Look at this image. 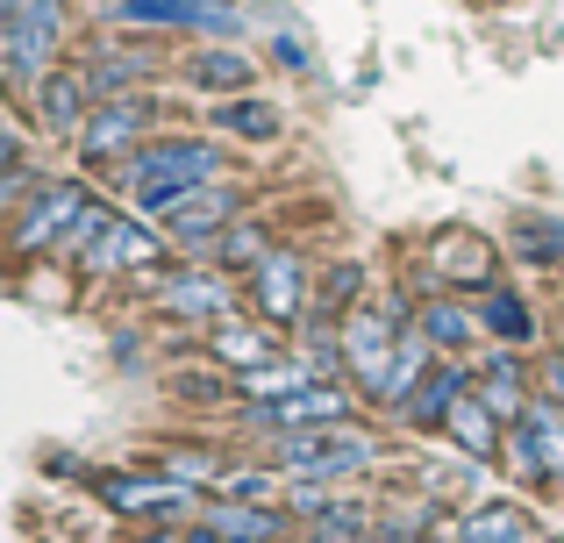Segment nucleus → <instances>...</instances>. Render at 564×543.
I'll list each match as a JSON object with an SVG mask.
<instances>
[{"label":"nucleus","mask_w":564,"mask_h":543,"mask_svg":"<svg viewBox=\"0 0 564 543\" xmlns=\"http://www.w3.org/2000/svg\"><path fill=\"white\" fill-rule=\"evenodd\" d=\"M172 265V237L158 222H143V215H129V208H115L108 215V229H100V243L86 251V279H129V272H165Z\"/></svg>","instance_id":"9"},{"label":"nucleus","mask_w":564,"mask_h":543,"mask_svg":"<svg viewBox=\"0 0 564 543\" xmlns=\"http://www.w3.org/2000/svg\"><path fill=\"white\" fill-rule=\"evenodd\" d=\"M158 137V100L151 94H122V100H100L94 122H86V137L72 143V158L94 172H115L122 158H137L143 143Z\"/></svg>","instance_id":"7"},{"label":"nucleus","mask_w":564,"mask_h":543,"mask_svg":"<svg viewBox=\"0 0 564 543\" xmlns=\"http://www.w3.org/2000/svg\"><path fill=\"white\" fill-rule=\"evenodd\" d=\"M508 251L522 258V265H564V215H543V208H522L508 229Z\"/></svg>","instance_id":"27"},{"label":"nucleus","mask_w":564,"mask_h":543,"mask_svg":"<svg viewBox=\"0 0 564 543\" xmlns=\"http://www.w3.org/2000/svg\"><path fill=\"white\" fill-rule=\"evenodd\" d=\"M0 22L8 29H36V36H72V0H0Z\"/></svg>","instance_id":"31"},{"label":"nucleus","mask_w":564,"mask_h":543,"mask_svg":"<svg viewBox=\"0 0 564 543\" xmlns=\"http://www.w3.org/2000/svg\"><path fill=\"white\" fill-rule=\"evenodd\" d=\"M414 315H422V301H408V293H365L358 315L344 322V379L365 401H386V372H393V350L414 329Z\"/></svg>","instance_id":"1"},{"label":"nucleus","mask_w":564,"mask_h":543,"mask_svg":"<svg viewBox=\"0 0 564 543\" xmlns=\"http://www.w3.org/2000/svg\"><path fill=\"white\" fill-rule=\"evenodd\" d=\"M422 265L443 293H486L500 286V251L479 237V229H436L422 243Z\"/></svg>","instance_id":"13"},{"label":"nucleus","mask_w":564,"mask_h":543,"mask_svg":"<svg viewBox=\"0 0 564 543\" xmlns=\"http://www.w3.org/2000/svg\"><path fill=\"white\" fill-rule=\"evenodd\" d=\"M429 536H443V543H536V522L514 501H479L465 515H436Z\"/></svg>","instance_id":"17"},{"label":"nucleus","mask_w":564,"mask_h":543,"mask_svg":"<svg viewBox=\"0 0 564 543\" xmlns=\"http://www.w3.org/2000/svg\"><path fill=\"white\" fill-rule=\"evenodd\" d=\"M414 322H422V336L443 350V358H471V344L486 336V329H479V307H471L465 293H429Z\"/></svg>","instance_id":"19"},{"label":"nucleus","mask_w":564,"mask_h":543,"mask_svg":"<svg viewBox=\"0 0 564 543\" xmlns=\"http://www.w3.org/2000/svg\"><path fill=\"white\" fill-rule=\"evenodd\" d=\"M200 522H215L221 543H279L286 536V508H258V501H207Z\"/></svg>","instance_id":"25"},{"label":"nucleus","mask_w":564,"mask_h":543,"mask_svg":"<svg viewBox=\"0 0 564 543\" xmlns=\"http://www.w3.org/2000/svg\"><path fill=\"white\" fill-rule=\"evenodd\" d=\"M158 465H165L172 479H186V487H200V493H215V479L229 473V465H221L215 450H200V444H165V450H158Z\"/></svg>","instance_id":"32"},{"label":"nucleus","mask_w":564,"mask_h":543,"mask_svg":"<svg viewBox=\"0 0 564 543\" xmlns=\"http://www.w3.org/2000/svg\"><path fill=\"white\" fill-rule=\"evenodd\" d=\"M108 29H186L207 43H236L243 14L229 0H108Z\"/></svg>","instance_id":"12"},{"label":"nucleus","mask_w":564,"mask_h":543,"mask_svg":"<svg viewBox=\"0 0 564 543\" xmlns=\"http://www.w3.org/2000/svg\"><path fill=\"white\" fill-rule=\"evenodd\" d=\"M500 473L514 479V487H543L551 493V465H543V436H536V422H508V444H500Z\"/></svg>","instance_id":"28"},{"label":"nucleus","mask_w":564,"mask_h":543,"mask_svg":"<svg viewBox=\"0 0 564 543\" xmlns=\"http://www.w3.org/2000/svg\"><path fill=\"white\" fill-rule=\"evenodd\" d=\"M529 422H536V436H543V465H551V493L564 501V408L551 401V393H536V401H529Z\"/></svg>","instance_id":"33"},{"label":"nucleus","mask_w":564,"mask_h":543,"mask_svg":"<svg viewBox=\"0 0 564 543\" xmlns=\"http://www.w3.org/2000/svg\"><path fill=\"white\" fill-rule=\"evenodd\" d=\"M243 215H250V186H236V180H207V186H186L180 208H172L158 229H165V237L186 251L180 265H207V243H215L229 222H243Z\"/></svg>","instance_id":"6"},{"label":"nucleus","mask_w":564,"mask_h":543,"mask_svg":"<svg viewBox=\"0 0 564 543\" xmlns=\"http://www.w3.org/2000/svg\"><path fill=\"white\" fill-rule=\"evenodd\" d=\"M172 393L193 408H229V393H236V379L229 372H172Z\"/></svg>","instance_id":"36"},{"label":"nucleus","mask_w":564,"mask_h":543,"mask_svg":"<svg viewBox=\"0 0 564 543\" xmlns=\"http://www.w3.org/2000/svg\"><path fill=\"white\" fill-rule=\"evenodd\" d=\"M471 387H479V365H471V358H436V372H429L422 387H414L408 401L393 408V422H400V430H436V436H443L451 408L465 401Z\"/></svg>","instance_id":"15"},{"label":"nucleus","mask_w":564,"mask_h":543,"mask_svg":"<svg viewBox=\"0 0 564 543\" xmlns=\"http://www.w3.org/2000/svg\"><path fill=\"white\" fill-rule=\"evenodd\" d=\"M229 180V143L221 137H151L137 158L115 165V186L137 194V186H207Z\"/></svg>","instance_id":"3"},{"label":"nucleus","mask_w":564,"mask_h":543,"mask_svg":"<svg viewBox=\"0 0 564 543\" xmlns=\"http://www.w3.org/2000/svg\"><path fill=\"white\" fill-rule=\"evenodd\" d=\"M443 436H451V444L465 450L471 465H500V444H508V422H500L494 408L479 401V393H465V401L451 408V422H443Z\"/></svg>","instance_id":"22"},{"label":"nucleus","mask_w":564,"mask_h":543,"mask_svg":"<svg viewBox=\"0 0 564 543\" xmlns=\"http://www.w3.org/2000/svg\"><path fill=\"white\" fill-rule=\"evenodd\" d=\"M286 479H293V473H286ZM329 508H344L336 479H293V487H286V515H301V522H322Z\"/></svg>","instance_id":"35"},{"label":"nucleus","mask_w":564,"mask_h":543,"mask_svg":"<svg viewBox=\"0 0 564 543\" xmlns=\"http://www.w3.org/2000/svg\"><path fill=\"white\" fill-rule=\"evenodd\" d=\"M272 322H215L207 329V358L221 365V372H250V365H264V358H279V344H272Z\"/></svg>","instance_id":"24"},{"label":"nucleus","mask_w":564,"mask_h":543,"mask_svg":"<svg viewBox=\"0 0 564 543\" xmlns=\"http://www.w3.org/2000/svg\"><path fill=\"white\" fill-rule=\"evenodd\" d=\"M272 57H279L286 72H307V43L293 36V29H279V36H272Z\"/></svg>","instance_id":"37"},{"label":"nucleus","mask_w":564,"mask_h":543,"mask_svg":"<svg viewBox=\"0 0 564 543\" xmlns=\"http://www.w3.org/2000/svg\"><path fill=\"white\" fill-rule=\"evenodd\" d=\"M86 200H94V186H86V180H57V172H51V180L14 208V258H22V265L51 258V243L86 215Z\"/></svg>","instance_id":"11"},{"label":"nucleus","mask_w":564,"mask_h":543,"mask_svg":"<svg viewBox=\"0 0 564 543\" xmlns=\"http://www.w3.org/2000/svg\"><path fill=\"white\" fill-rule=\"evenodd\" d=\"M365 293H372V272H365V258H329V265L315 272V301H307V322H350Z\"/></svg>","instance_id":"21"},{"label":"nucleus","mask_w":564,"mask_h":543,"mask_svg":"<svg viewBox=\"0 0 564 543\" xmlns=\"http://www.w3.org/2000/svg\"><path fill=\"white\" fill-rule=\"evenodd\" d=\"M264 251H272V229H264L258 215H243V222H229L215 243H207V265H221V272H258Z\"/></svg>","instance_id":"30"},{"label":"nucleus","mask_w":564,"mask_h":543,"mask_svg":"<svg viewBox=\"0 0 564 543\" xmlns=\"http://www.w3.org/2000/svg\"><path fill=\"white\" fill-rule=\"evenodd\" d=\"M151 301L158 315L172 322H236V272L221 265H172V272H151Z\"/></svg>","instance_id":"10"},{"label":"nucleus","mask_w":564,"mask_h":543,"mask_svg":"<svg viewBox=\"0 0 564 543\" xmlns=\"http://www.w3.org/2000/svg\"><path fill=\"white\" fill-rule=\"evenodd\" d=\"M94 108H100V100H94V86H86V72H79V65H57L51 79L29 94L22 115H29V122H36L51 143H65V151H72V143L86 137V122H94Z\"/></svg>","instance_id":"14"},{"label":"nucleus","mask_w":564,"mask_h":543,"mask_svg":"<svg viewBox=\"0 0 564 543\" xmlns=\"http://www.w3.org/2000/svg\"><path fill=\"white\" fill-rule=\"evenodd\" d=\"M372 508H358V501H344V508H329L322 522H307V543H372Z\"/></svg>","instance_id":"34"},{"label":"nucleus","mask_w":564,"mask_h":543,"mask_svg":"<svg viewBox=\"0 0 564 543\" xmlns=\"http://www.w3.org/2000/svg\"><path fill=\"white\" fill-rule=\"evenodd\" d=\"M72 65L86 72V86H94V100H122V94H143V79L158 72V57L151 51H137V43H122V36H94Z\"/></svg>","instance_id":"16"},{"label":"nucleus","mask_w":564,"mask_h":543,"mask_svg":"<svg viewBox=\"0 0 564 543\" xmlns=\"http://www.w3.org/2000/svg\"><path fill=\"white\" fill-rule=\"evenodd\" d=\"M536 393H551V401L564 408V358H551V365L536 372Z\"/></svg>","instance_id":"38"},{"label":"nucleus","mask_w":564,"mask_h":543,"mask_svg":"<svg viewBox=\"0 0 564 543\" xmlns=\"http://www.w3.org/2000/svg\"><path fill=\"white\" fill-rule=\"evenodd\" d=\"M143 543H186V530H151Z\"/></svg>","instance_id":"39"},{"label":"nucleus","mask_w":564,"mask_h":543,"mask_svg":"<svg viewBox=\"0 0 564 543\" xmlns=\"http://www.w3.org/2000/svg\"><path fill=\"white\" fill-rule=\"evenodd\" d=\"M279 129H286V115H279L272 100H258V94H229L215 108V137H229V143H272Z\"/></svg>","instance_id":"26"},{"label":"nucleus","mask_w":564,"mask_h":543,"mask_svg":"<svg viewBox=\"0 0 564 543\" xmlns=\"http://www.w3.org/2000/svg\"><path fill=\"white\" fill-rule=\"evenodd\" d=\"M243 286H250V307H258V322H272L279 336H301L307 301H315V265H307V251H293V243H272V251L258 258V272H243Z\"/></svg>","instance_id":"4"},{"label":"nucleus","mask_w":564,"mask_h":543,"mask_svg":"<svg viewBox=\"0 0 564 543\" xmlns=\"http://www.w3.org/2000/svg\"><path fill=\"white\" fill-rule=\"evenodd\" d=\"M471 307H479V329L494 336V344H536V307H529V293H514L508 279L500 286H486V293H471Z\"/></svg>","instance_id":"23"},{"label":"nucleus","mask_w":564,"mask_h":543,"mask_svg":"<svg viewBox=\"0 0 564 543\" xmlns=\"http://www.w3.org/2000/svg\"><path fill=\"white\" fill-rule=\"evenodd\" d=\"M286 487L293 479L279 465H229L215 479V501H258V508H286Z\"/></svg>","instance_id":"29"},{"label":"nucleus","mask_w":564,"mask_h":543,"mask_svg":"<svg viewBox=\"0 0 564 543\" xmlns=\"http://www.w3.org/2000/svg\"><path fill=\"white\" fill-rule=\"evenodd\" d=\"M180 79L193 86V94L229 100V94H250V86H258V65H250L236 43H207V51H193L186 65H180Z\"/></svg>","instance_id":"20"},{"label":"nucleus","mask_w":564,"mask_h":543,"mask_svg":"<svg viewBox=\"0 0 564 543\" xmlns=\"http://www.w3.org/2000/svg\"><path fill=\"white\" fill-rule=\"evenodd\" d=\"M272 465L293 479H358L379 465V436H365L358 422H329V430H293V436H272Z\"/></svg>","instance_id":"2"},{"label":"nucleus","mask_w":564,"mask_h":543,"mask_svg":"<svg viewBox=\"0 0 564 543\" xmlns=\"http://www.w3.org/2000/svg\"><path fill=\"white\" fill-rule=\"evenodd\" d=\"M94 493L129 522H186V515H200V487L172 479L165 465H158V473H94Z\"/></svg>","instance_id":"8"},{"label":"nucleus","mask_w":564,"mask_h":543,"mask_svg":"<svg viewBox=\"0 0 564 543\" xmlns=\"http://www.w3.org/2000/svg\"><path fill=\"white\" fill-rule=\"evenodd\" d=\"M471 393H479L500 422H522L529 401H536V379H529V365H522V350H514V344H494V358L479 365V387H471Z\"/></svg>","instance_id":"18"},{"label":"nucleus","mask_w":564,"mask_h":543,"mask_svg":"<svg viewBox=\"0 0 564 543\" xmlns=\"http://www.w3.org/2000/svg\"><path fill=\"white\" fill-rule=\"evenodd\" d=\"M365 393L350 379H322V387H301L286 401H236V422H250L258 436H293V430H329V422H358Z\"/></svg>","instance_id":"5"}]
</instances>
